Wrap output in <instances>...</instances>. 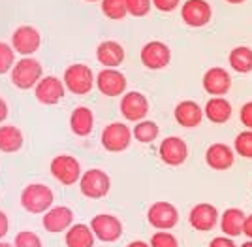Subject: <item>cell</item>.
Segmentation results:
<instances>
[{"mask_svg":"<svg viewBox=\"0 0 252 247\" xmlns=\"http://www.w3.org/2000/svg\"><path fill=\"white\" fill-rule=\"evenodd\" d=\"M141 65L149 70H162L171 63V49L160 40L147 42L141 47Z\"/></svg>","mask_w":252,"mask_h":247,"instance_id":"4fadbf2b","label":"cell"},{"mask_svg":"<svg viewBox=\"0 0 252 247\" xmlns=\"http://www.w3.org/2000/svg\"><path fill=\"white\" fill-rule=\"evenodd\" d=\"M63 81L72 95L83 97V95H89L93 91V87L96 83V75L91 66L75 63V65H70L64 70Z\"/></svg>","mask_w":252,"mask_h":247,"instance_id":"7a4b0ae2","label":"cell"},{"mask_svg":"<svg viewBox=\"0 0 252 247\" xmlns=\"http://www.w3.org/2000/svg\"><path fill=\"white\" fill-rule=\"evenodd\" d=\"M0 247H15V246H13V244H8V242H2V240H0Z\"/></svg>","mask_w":252,"mask_h":247,"instance_id":"b9f144b4","label":"cell"},{"mask_svg":"<svg viewBox=\"0 0 252 247\" xmlns=\"http://www.w3.org/2000/svg\"><path fill=\"white\" fill-rule=\"evenodd\" d=\"M235 161V151L228 143H211L207 151H205V162L211 170H217V172H226L233 166Z\"/></svg>","mask_w":252,"mask_h":247,"instance_id":"d6986e66","label":"cell"},{"mask_svg":"<svg viewBox=\"0 0 252 247\" xmlns=\"http://www.w3.org/2000/svg\"><path fill=\"white\" fill-rule=\"evenodd\" d=\"M233 151L243 159H252V130L245 129L233 140Z\"/></svg>","mask_w":252,"mask_h":247,"instance_id":"f546056e","label":"cell"},{"mask_svg":"<svg viewBox=\"0 0 252 247\" xmlns=\"http://www.w3.org/2000/svg\"><path fill=\"white\" fill-rule=\"evenodd\" d=\"M149 225L157 230H171L179 223V210L171 202H155L147 212Z\"/></svg>","mask_w":252,"mask_h":247,"instance_id":"30bf717a","label":"cell"},{"mask_svg":"<svg viewBox=\"0 0 252 247\" xmlns=\"http://www.w3.org/2000/svg\"><path fill=\"white\" fill-rule=\"evenodd\" d=\"M243 234L252 240V213L247 215V221H245V230H243Z\"/></svg>","mask_w":252,"mask_h":247,"instance_id":"ab89813d","label":"cell"},{"mask_svg":"<svg viewBox=\"0 0 252 247\" xmlns=\"http://www.w3.org/2000/svg\"><path fill=\"white\" fill-rule=\"evenodd\" d=\"M10 74L13 85L17 89H21V91H29V89H34L40 83V79L43 77V68L36 59L23 57L21 61L15 63Z\"/></svg>","mask_w":252,"mask_h":247,"instance_id":"3957f363","label":"cell"},{"mask_svg":"<svg viewBox=\"0 0 252 247\" xmlns=\"http://www.w3.org/2000/svg\"><path fill=\"white\" fill-rule=\"evenodd\" d=\"M85 2H102V0H85Z\"/></svg>","mask_w":252,"mask_h":247,"instance_id":"f6af8a7d","label":"cell"},{"mask_svg":"<svg viewBox=\"0 0 252 247\" xmlns=\"http://www.w3.org/2000/svg\"><path fill=\"white\" fill-rule=\"evenodd\" d=\"M42 225L49 234H63L74 225V212L68 206H53L43 213Z\"/></svg>","mask_w":252,"mask_h":247,"instance_id":"ac0fdd59","label":"cell"},{"mask_svg":"<svg viewBox=\"0 0 252 247\" xmlns=\"http://www.w3.org/2000/svg\"><path fill=\"white\" fill-rule=\"evenodd\" d=\"M132 134H134V140H137L139 143H153V141L158 138L160 134V129L155 121H139L136 123V127L132 129Z\"/></svg>","mask_w":252,"mask_h":247,"instance_id":"83f0119b","label":"cell"},{"mask_svg":"<svg viewBox=\"0 0 252 247\" xmlns=\"http://www.w3.org/2000/svg\"><path fill=\"white\" fill-rule=\"evenodd\" d=\"M51 176L63 185H74L81 179V164L72 155H57L51 161Z\"/></svg>","mask_w":252,"mask_h":247,"instance_id":"52a82bcc","label":"cell"},{"mask_svg":"<svg viewBox=\"0 0 252 247\" xmlns=\"http://www.w3.org/2000/svg\"><path fill=\"white\" fill-rule=\"evenodd\" d=\"M126 4H128V15L132 17H145L153 8V0H126Z\"/></svg>","mask_w":252,"mask_h":247,"instance_id":"836d02e7","label":"cell"},{"mask_svg":"<svg viewBox=\"0 0 252 247\" xmlns=\"http://www.w3.org/2000/svg\"><path fill=\"white\" fill-rule=\"evenodd\" d=\"M121 115L126 119V121H134V123H139V121H145L149 113V100L143 93L139 91H128L121 97Z\"/></svg>","mask_w":252,"mask_h":247,"instance_id":"7c38bea8","label":"cell"},{"mask_svg":"<svg viewBox=\"0 0 252 247\" xmlns=\"http://www.w3.org/2000/svg\"><path fill=\"white\" fill-rule=\"evenodd\" d=\"M151 247H179L177 238L171 234V230H157L151 236Z\"/></svg>","mask_w":252,"mask_h":247,"instance_id":"d6a6232c","label":"cell"},{"mask_svg":"<svg viewBox=\"0 0 252 247\" xmlns=\"http://www.w3.org/2000/svg\"><path fill=\"white\" fill-rule=\"evenodd\" d=\"M53 191L51 187L43 185V183H31L23 189L21 193V206L25 208V212L29 213H45L53 208Z\"/></svg>","mask_w":252,"mask_h":247,"instance_id":"6da1fadb","label":"cell"},{"mask_svg":"<svg viewBox=\"0 0 252 247\" xmlns=\"http://www.w3.org/2000/svg\"><path fill=\"white\" fill-rule=\"evenodd\" d=\"M173 117L183 129H196L201 125L205 113L196 100H181L173 109Z\"/></svg>","mask_w":252,"mask_h":247,"instance_id":"ffe728a7","label":"cell"},{"mask_svg":"<svg viewBox=\"0 0 252 247\" xmlns=\"http://www.w3.org/2000/svg\"><path fill=\"white\" fill-rule=\"evenodd\" d=\"M201 85L205 89V93L211 97H226L231 89V75L226 68L213 66L203 74Z\"/></svg>","mask_w":252,"mask_h":247,"instance_id":"e0dca14e","label":"cell"},{"mask_svg":"<svg viewBox=\"0 0 252 247\" xmlns=\"http://www.w3.org/2000/svg\"><path fill=\"white\" fill-rule=\"evenodd\" d=\"M213 8L207 0H187L181 6V19L187 27L201 29L211 23Z\"/></svg>","mask_w":252,"mask_h":247,"instance_id":"ba28073f","label":"cell"},{"mask_svg":"<svg viewBox=\"0 0 252 247\" xmlns=\"http://www.w3.org/2000/svg\"><path fill=\"white\" fill-rule=\"evenodd\" d=\"M15 51L11 47V43L0 42V75H6L13 70L15 66Z\"/></svg>","mask_w":252,"mask_h":247,"instance_id":"4dcf8cb0","label":"cell"},{"mask_svg":"<svg viewBox=\"0 0 252 247\" xmlns=\"http://www.w3.org/2000/svg\"><path fill=\"white\" fill-rule=\"evenodd\" d=\"M126 247H151V244H147V242H141V240H134V242H130Z\"/></svg>","mask_w":252,"mask_h":247,"instance_id":"60d3db41","label":"cell"},{"mask_svg":"<svg viewBox=\"0 0 252 247\" xmlns=\"http://www.w3.org/2000/svg\"><path fill=\"white\" fill-rule=\"evenodd\" d=\"M228 63L231 70L237 74H251L252 72V49L249 45H237L228 55Z\"/></svg>","mask_w":252,"mask_h":247,"instance_id":"4316f807","label":"cell"},{"mask_svg":"<svg viewBox=\"0 0 252 247\" xmlns=\"http://www.w3.org/2000/svg\"><path fill=\"white\" fill-rule=\"evenodd\" d=\"M226 2H228V4H243L245 0H226Z\"/></svg>","mask_w":252,"mask_h":247,"instance_id":"7bdbcfd3","label":"cell"},{"mask_svg":"<svg viewBox=\"0 0 252 247\" xmlns=\"http://www.w3.org/2000/svg\"><path fill=\"white\" fill-rule=\"evenodd\" d=\"M102 11L107 19L121 21L128 15V4L126 0H102Z\"/></svg>","mask_w":252,"mask_h":247,"instance_id":"f1b7e54d","label":"cell"},{"mask_svg":"<svg viewBox=\"0 0 252 247\" xmlns=\"http://www.w3.org/2000/svg\"><path fill=\"white\" fill-rule=\"evenodd\" d=\"M79 189L83 196L91 198V200H100L107 196L109 189H111V177L107 172L100 170V168H91L83 172L81 179H79Z\"/></svg>","mask_w":252,"mask_h":247,"instance_id":"277c9868","label":"cell"},{"mask_svg":"<svg viewBox=\"0 0 252 247\" xmlns=\"http://www.w3.org/2000/svg\"><path fill=\"white\" fill-rule=\"evenodd\" d=\"M239 247H252V240H249V242H245V244H241Z\"/></svg>","mask_w":252,"mask_h":247,"instance_id":"ee69618b","label":"cell"},{"mask_svg":"<svg viewBox=\"0 0 252 247\" xmlns=\"http://www.w3.org/2000/svg\"><path fill=\"white\" fill-rule=\"evenodd\" d=\"M153 6L158 11L169 13V11H175L181 6V0H153Z\"/></svg>","mask_w":252,"mask_h":247,"instance_id":"d590c367","label":"cell"},{"mask_svg":"<svg viewBox=\"0 0 252 247\" xmlns=\"http://www.w3.org/2000/svg\"><path fill=\"white\" fill-rule=\"evenodd\" d=\"M70 129H72L75 136H81V138L89 136L94 129V113H93V109H89L85 106L75 107L72 111V115H70Z\"/></svg>","mask_w":252,"mask_h":247,"instance_id":"d4e9b609","label":"cell"},{"mask_svg":"<svg viewBox=\"0 0 252 247\" xmlns=\"http://www.w3.org/2000/svg\"><path fill=\"white\" fill-rule=\"evenodd\" d=\"M96 87H98V91L104 97L115 98L125 95L128 81H126V75L121 70H117V68H104V70H100L96 74Z\"/></svg>","mask_w":252,"mask_h":247,"instance_id":"9c48e42d","label":"cell"},{"mask_svg":"<svg viewBox=\"0 0 252 247\" xmlns=\"http://www.w3.org/2000/svg\"><path fill=\"white\" fill-rule=\"evenodd\" d=\"M8 230H10V219H8V215L0 210V240L6 238Z\"/></svg>","mask_w":252,"mask_h":247,"instance_id":"74e56055","label":"cell"},{"mask_svg":"<svg viewBox=\"0 0 252 247\" xmlns=\"http://www.w3.org/2000/svg\"><path fill=\"white\" fill-rule=\"evenodd\" d=\"M25 136L21 129L13 125H0V151L2 153H17L21 151Z\"/></svg>","mask_w":252,"mask_h":247,"instance_id":"484cf974","label":"cell"},{"mask_svg":"<svg viewBox=\"0 0 252 247\" xmlns=\"http://www.w3.org/2000/svg\"><path fill=\"white\" fill-rule=\"evenodd\" d=\"M239 121L245 125V129L252 130V100L251 102H245L239 109Z\"/></svg>","mask_w":252,"mask_h":247,"instance_id":"e575fe53","label":"cell"},{"mask_svg":"<svg viewBox=\"0 0 252 247\" xmlns=\"http://www.w3.org/2000/svg\"><path fill=\"white\" fill-rule=\"evenodd\" d=\"M66 85L63 79L55 77V75H45L40 79V83L34 87V95L36 100L42 102L43 106H55L59 104L66 95Z\"/></svg>","mask_w":252,"mask_h":247,"instance_id":"9a60e30c","label":"cell"},{"mask_svg":"<svg viewBox=\"0 0 252 247\" xmlns=\"http://www.w3.org/2000/svg\"><path fill=\"white\" fill-rule=\"evenodd\" d=\"M64 242L66 247H94L96 236L93 232L91 225H83V223H77L72 225L66 232H64Z\"/></svg>","mask_w":252,"mask_h":247,"instance_id":"cb8c5ba5","label":"cell"},{"mask_svg":"<svg viewBox=\"0 0 252 247\" xmlns=\"http://www.w3.org/2000/svg\"><path fill=\"white\" fill-rule=\"evenodd\" d=\"M13 246L15 247H43L42 238L38 236L36 232L32 230H21L17 232V236L13 240Z\"/></svg>","mask_w":252,"mask_h":247,"instance_id":"1f68e13d","label":"cell"},{"mask_svg":"<svg viewBox=\"0 0 252 247\" xmlns=\"http://www.w3.org/2000/svg\"><path fill=\"white\" fill-rule=\"evenodd\" d=\"M220 215L219 210L209 202H200L196 204L189 213V223L194 230L198 232H211L215 226L219 225Z\"/></svg>","mask_w":252,"mask_h":247,"instance_id":"2e32d148","label":"cell"},{"mask_svg":"<svg viewBox=\"0 0 252 247\" xmlns=\"http://www.w3.org/2000/svg\"><path fill=\"white\" fill-rule=\"evenodd\" d=\"M42 43V36L36 27L31 25H23L19 29H15V33L11 34V47L15 53L21 57H31L40 49Z\"/></svg>","mask_w":252,"mask_h":247,"instance_id":"8fae6325","label":"cell"},{"mask_svg":"<svg viewBox=\"0 0 252 247\" xmlns=\"http://www.w3.org/2000/svg\"><path fill=\"white\" fill-rule=\"evenodd\" d=\"M158 155H160V161L168 166H181L185 164L189 159V145L187 141L179 136H168L160 141V147H158Z\"/></svg>","mask_w":252,"mask_h":247,"instance_id":"5bb4252c","label":"cell"},{"mask_svg":"<svg viewBox=\"0 0 252 247\" xmlns=\"http://www.w3.org/2000/svg\"><path fill=\"white\" fill-rule=\"evenodd\" d=\"M91 228L94 232L98 242L104 244H113L123 236V223L121 219L111 213H98L91 219Z\"/></svg>","mask_w":252,"mask_h":247,"instance_id":"8992f818","label":"cell"},{"mask_svg":"<svg viewBox=\"0 0 252 247\" xmlns=\"http://www.w3.org/2000/svg\"><path fill=\"white\" fill-rule=\"evenodd\" d=\"M125 47L115 40H105L96 47V59L104 68H119L125 63Z\"/></svg>","mask_w":252,"mask_h":247,"instance_id":"44dd1931","label":"cell"},{"mask_svg":"<svg viewBox=\"0 0 252 247\" xmlns=\"http://www.w3.org/2000/svg\"><path fill=\"white\" fill-rule=\"evenodd\" d=\"M209 247H237V246H235L233 238H230V236H217V238H213V240L209 242Z\"/></svg>","mask_w":252,"mask_h":247,"instance_id":"8d00e7d4","label":"cell"},{"mask_svg":"<svg viewBox=\"0 0 252 247\" xmlns=\"http://www.w3.org/2000/svg\"><path fill=\"white\" fill-rule=\"evenodd\" d=\"M134 140V134L126 123H111L102 130V147L109 153H121L130 147V143Z\"/></svg>","mask_w":252,"mask_h":247,"instance_id":"5b68a950","label":"cell"},{"mask_svg":"<svg viewBox=\"0 0 252 247\" xmlns=\"http://www.w3.org/2000/svg\"><path fill=\"white\" fill-rule=\"evenodd\" d=\"M8 113H10V107H8V102L0 97V125L8 119Z\"/></svg>","mask_w":252,"mask_h":247,"instance_id":"f35d334b","label":"cell"},{"mask_svg":"<svg viewBox=\"0 0 252 247\" xmlns=\"http://www.w3.org/2000/svg\"><path fill=\"white\" fill-rule=\"evenodd\" d=\"M203 113H205L207 121H211V123H215V125H224V123L230 121L233 109H231V104L224 97H211L209 100L205 102Z\"/></svg>","mask_w":252,"mask_h":247,"instance_id":"603a6c76","label":"cell"},{"mask_svg":"<svg viewBox=\"0 0 252 247\" xmlns=\"http://www.w3.org/2000/svg\"><path fill=\"white\" fill-rule=\"evenodd\" d=\"M245 221H247V213L241 208H228L220 215V230L224 232V236H241L245 230Z\"/></svg>","mask_w":252,"mask_h":247,"instance_id":"7402d4cb","label":"cell"}]
</instances>
